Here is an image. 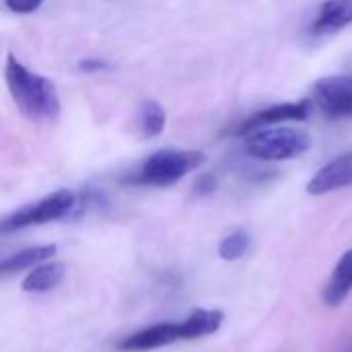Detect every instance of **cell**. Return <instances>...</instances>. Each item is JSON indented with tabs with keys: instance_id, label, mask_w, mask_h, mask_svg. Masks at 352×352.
I'll return each instance as SVG.
<instances>
[{
	"instance_id": "cell-4",
	"label": "cell",
	"mask_w": 352,
	"mask_h": 352,
	"mask_svg": "<svg viewBox=\"0 0 352 352\" xmlns=\"http://www.w3.org/2000/svg\"><path fill=\"white\" fill-rule=\"evenodd\" d=\"M206 163V155L202 151L188 148H163L153 153L140 167L136 175V184L144 186H171L182 177L198 171Z\"/></svg>"
},
{
	"instance_id": "cell-17",
	"label": "cell",
	"mask_w": 352,
	"mask_h": 352,
	"mask_svg": "<svg viewBox=\"0 0 352 352\" xmlns=\"http://www.w3.org/2000/svg\"><path fill=\"white\" fill-rule=\"evenodd\" d=\"M78 68L82 72H101V70H109L111 66L105 60H97V58H85L78 62Z\"/></svg>"
},
{
	"instance_id": "cell-5",
	"label": "cell",
	"mask_w": 352,
	"mask_h": 352,
	"mask_svg": "<svg viewBox=\"0 0 352 352\" xmlns=\"http://www.w3.org/2000/svg\"><path fill=\"white\" fill-rule=\"evenodd\" d=\"M74 204H76V194L72 190H58V192L4 217L0 229H2V233H10V231H19V229L60 221L74 208Z\"/></svg>"
},
{
	"instance_id": "cell-3",
	"label": "cell",
	"mask_w": 352,
	"mask_h": 352,
	"mask_svg": "<svg viewBox=\"0 0 352 352\" xmlns=\"http://www.w3.org/2000/svg\"><path fill=\"white\" fill-rule=\"evenodd\" d=\"M309 146V134L289 126H270L245 136V153L258 161H291L305 155Z\"/></svg>"
},
{
	"instance_id": "cell-8",
	"label": "cell",
	"mask_w": 352,
	"mask_h": 352,
	"mask_svg": "<svg viewBox=\"0 0 352 352\" xmlns=\"http://www.w3.org/2000/svg\"><path fill=\"white\" fill-rule=\"evenodd\" d=\"M352 186V151L328 161L307 184V194L324 196Z\"/></svg>"
},
{
	"instance_id": "cell-13",
	"label": "cell",
	"mask_w": 352,
	"mask_h": 352,
	"mask_svg": "<svg viewBox=\"0 0 352 352\" xmlns=\"http://www.w3.org/2000/svg\"><path fill=\"white\" fill-rule=\"evenodd\" d=\"M167 124V113L157 101H144L138 111V128L144 138H157Z\"/></svg>"
},
{
	"instance_id": "cell-7",
	"label": "cell",
	"mask_w": 352,
	"mask_h": 352,
	"mask_svg": "<svg viewBox=\"0 0 352 352\" xmlns=\"http://www.w3.org/2000/svg\"><path fill=\"white\" fill-rule=\"evenodd\" d=\"M311 99H303V101H289V103H278V105H270L262 111L252 113L250 118H245L239 128L235 130L237 136H248L256 130L262 128H270V126H278L285 122H303L311 116Z\"/></svg>"
},
{
	"instance_id": "cell-18",
	"label": "cell",
	"mask_w": 352,
	"mask_h": 352,
	"mask_svg": "<svg viewBox=\"0 0 352 352\" xmlns=\"http://www.w3.org/2000/svg\"><path fill=\"white\" fill-rule=\"evenodd\" d=\"M338 352H352V340H349V342H344V346L340 349Z\"/></svg>"
},
{
	"instance_id": "cell-12",
	"label": "cell",
	"mask_w": 352,
	"mask_h": 352,
	"mask_svg": "<svg viewBox=\"0 0 352 352\" xmlns=\"http://www.w3.org/2000/svg\"><path fill=\"white\" fill-rule=\"evenodd\" d=\"M64 276V266L60 262H50V264H39L35 266L23 280V291L25 293H45L52 291L54 287L60 285Z\"/></svg>"
},
{
	"instance_id": "cell-10",
	"label": "cell",
	"mask_w": 352,
	"mask_h": 352,
	"mask_svg": "<svg viewBox=\"0 0 352 352\" xmlns=\"http://www.w3.org/2000/svg\"><path fill=\"white\" fill-rule=\"evenodd\" d=\"M352 293V250L344 252L338 260L330 280L324 287V303L328 307H338Z\"/></svg>"
},
{
	"instance_id": "cell-9",
	"label": "cell",
	"mask_w": 352,
	"mask_h": 352,
	"mask_svg": "<svg viewBox=\"0 0 352 352\" xmlns=\"http://www.w3.org/2000/svg\"><path fill=\"white\" fill-rule=\"evenodd\" d=\"M352 25V0H324L311 23V33L330 35Z\"/></svg>"
},
{
	"instance_id": "cell-1",
	"label": "cell",
	"mask_w": 352,
	"mask_h": 352,
	"mask_svg": "<svg viewBox=\"0 0 352 352\" xmlns=\"http://www.w3.org/2000/svg\"><path fill=\"white\" fill-rule=\"evenodd\" d=\"M4 78L16 109L33 122H52L60 116V95L56 85L29 70L16 56H6Z\"/></svg>"
},
{
	"instance_id": "cell-16",
	"label": "cell",
	"mask_w": 352,
	"mask_h": 352,
	"mask_svg": "<svg viewBox=\"0 0 352 352\" xmlns=\"http://www.w3.org/2000/svg\"><path fill=\"white\" fill-rule=\"evenodd\" d=\"M194 190H196V194H198V196H208V194H212V192L217 190V177H214V175H210V173L200 175V177L196 179Z\"/></svg>"
},
{
	"instance_id": "cell-2",
	"label": "cell",
	"mask_w": 352,
	"mask_h": 352,
	"mask_svg": "<svg viewBox=\"0 0 352 352\" xmlns=\"http://www.w3.org/2000/svg\"><path fill=\"white\" fill-rule=\"evenodd\" d=\"M225 316L214 309H198L184 322H161L148 326L120 342V351L146 352L175 344L179 340H196L214 334L223 326Z\"/></svg>"
},
{
	"instance_id": "cell-14",
	"label": "cell",
	"mask_w": 352,
	"mask_h": 352,
	"mask_svg": "<svg viewBox=\"0 0 352 352\" xmlns=\"http://www.w3.org/2000/svg\"><path fill=\"white\" fill-rule=\"evenodd\" d=\"M252 243V237L248 231H233L231 235H227L221 245H219V256L223 260H239L248 254Z\"/></svg>"
},
{
	"instance_id": "cell-15",
	"label": "cell",
	"mask_w": 352,
	"mask_h": 352,
	"mask_svg": "<svg viewBox=\"0 0 352 352\" xmlns=\"http://www.w3.org/2000/svg\"><path fill=\"white\" fill-rule=\"evenodd\" d=\"M4 4L16 14H31L43 4V0H4Z\"/></svg>"
},
{
	"instance_id": "cell-6",
	"label": "cell",
	"mask_w": 352,
	"mask_h": 352,
	"mask_svg": "<svg viewBox=\"0 0 352 352\" xmlns=\"http://www.w3.org/2000/svg\"><path fill=\"white\" fill-rule=\"evenodd\" d=\"M311 93V101L328 120H352V72L316 80Z\"/></svg>"
},
{
	"instance_id": "cell-11",
	"label": "cell",
	"mask_w": 352,
	"mask_h": 352,
	"mask_svg": "<svg viewBox=\"0 0 352 352\" xmlns=\"http://www.w3.org/2000/svg\"><path fill=\"white\" fill-rule=\"evenodd\" d=\"M56 254V245H35V248H27L23 252H16L8 258L2 260L0 264V272L4 276L14 274V272H23L27 268L39 266L41 262L50 260Z\"/></svg>"
}]
</instances>
